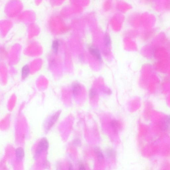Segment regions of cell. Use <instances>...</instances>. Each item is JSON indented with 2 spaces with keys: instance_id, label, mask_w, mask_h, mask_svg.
Listing matches in <instances>:
<instances>
[{
  "instance_id": "cell-1",
  "label": "cell",
  "mask_w": 170,
  "mask_h": 170,
  "mask_svg": "<svg viewBox=\"0 0 170 170\" xmlns=\"http://www.w3.org/2000/svg\"><path fill=\"white\" fill-rule=\"evenodd\" d=\"M49 145L47 139L45 138H43L38 143L36 150V155L37 156H39L43 151L47 150L48 148Z\"/></svg>"
},
{
  "instance_id": "cell-2",
  "label": "cell",
  "mask_w": 170,
  "mask_h": 170,
  "mask_svg": "<svg viewBox=\"0 0 170 170\" xmlns=\"http://www.w3.org/2000/svg\"><path fill=\"white\" fill-rule=\"evenodd\" d=\"M61 113V111H58L49 118L46 122V130H49L54 125L59 117Z\"/></svg>"
},
{
  "instance_id": "cell-3",
  "label": "cell",
  "mask_w": 170,
  "mask_h": 170,
  "mask_svg": "<svg viewBox=\"0 0 170 170\" xmlns=\"http://www.w3.org/2000/svg\"><path fill=\"white\" fill-rule=\"evenodd\" d=\"M89 50L91 55L94 56L97 60L99 61L101 60L102 58L100 52L97 47L93 46H90L89 48Z\"/></svg>"
},
{
  "instance_id": "cell-4",
  "label": "cell",
  "mask_w": 170,
  "mask_h": 170,
  "mask_svg": "<svg viewBox=\"0 0 170 170\" xmlns=\"http://www.w3.org/2000/svg\"><path fill=\"white\" fill-rule=\"evenodd\" d=\"M15 155L17 160L19 161L22 160L25 155L24 149L21 147L18 148L15 151Z\"/></svg>"
},
{
  "instance_id": "cell-5",
  "label": "cell",
  "mask_w": 170,
  "mask_h": 170,
  "mask_svg": "<svg viewBox=\"0 0 170 170\" xmlns=\"http://www.w3.org/2000/svg\"><path fill=\"white\" fill-rule=\"evenodd\" d=\"M81 87L79 84L76 83L73 85L72 87V92L74 95H78L81 92Z\"/></svg>"
},
{
  "instance_id": "cell-6",
  "label": "cell",
  "mask_w": 170,
  "mask_h": 170,
  "mask_svg": "<svg viewBox=\"0 0 170 170\" xmlns=\"http://www.w3.org/2000/svg\"><path fill=\"white\" fill-rule=\"evenodd\" d=\"M111 126L113 128L114 132L115 133H117L118 130L120 128V123L117 121L114 120L112 121L111 122Z\"/></svg>"
},
{
  "instance_id": "cell-7",
  "label": "cell",
  "mask_w": 170,
  "mask_h": 170,
  "mask_svg": "<svg viewBox=\"0 0 170 170\" xmlns=\"http://www.w3.org/2000/svg\"><path fill=\"white\" fill-rule=\"evenodd\" d=\"M94 151L98 160L100 161H103L104 159V156L100 149L98 147H96L94 149Z\"/></svg>"
},
{
  "instance_id": "cell-8",
  "label": "cell",
  "mask_w": 170,
  "mask_h": 170,
  "mask_svg": "<svg viewBox=\"0 0 170 170\" xmlns=\"http://www.w3.org/2000/svg\"><path fill=\"white\" fill-rule=\"evenodd\" d=\"M29 72V67L27 65L23 66L22 70V76L23 79L25 78L28 76Z\"/></svg>"
},
{
  "instance_id": "cell-9",
  "label": "cell",
  "mask_w": 170,
  "mask_h": 170,
  "mask_svg": "<svg viewBox=\"0 0 170 170\" xmlns=\"http://www.w3.org/2000/svg\"><path fill=\"white\" fill-rule=\"evenodd\" d=\"M111 39L109 36L107 34L104 37V42L105 45L106 47L109 46L111 44Z\"/></svg>"
},
{
  "instance_id": "cell-10",
  "label": "cell",
  "mask_w": 170,
  "mask_h": 170,
  "mask_svg": "<svg viewBox=\"0 0 170 170\" xmlns=\"http://www.w3.org/2000/svg\"><path fill=\"white\" fill-rule=\"evenodd\" d=\"M106 152L107 155L109 157H113L115 156V151L112 149L110 148L108 149L107 150Z\"/></svg>"
},
{
  "instance_id": "cell-11",
  "label": "cell",
  "mask_w": 170,
  "mask_h": 170,
  "mask_svg": "<svg viewBox=\"0 0 170 170\" xmlns=\"http://www.w3.org/2000/svg\"><path fill=\"white\" fill-rule=\"evenodd\" d=\"M52 47L53 50L54 52H57L59 47V42L58 41H54L53 42Z\"/></svg>"
},
{
  "instance_id": "cell-12",
  "label": "cell",
  "mask_w": 170,
  "mask_h": 170,
  "mask_svg": "<svg viewBox=\"0 0 170 170\" xmlns=\"http://www.w3.org/2000/svg\"><path fill=\"white\" fill-rule=\"evenodd\" d=\"M89 97L90 99L94 98L96 95V91L94 89L92 88L90 90L89 92Z\"/></svg>"
},
{
  "instance_id": "cell-13",
  "label": "cell",
  "mask_w": 170,
  "mask_h": 170,
  "mask_svg": "<svg viewBox=\"0 0 170 170\" xmlns=\"http://www.w3.org/2000/svg\"><path fill=\"white\" fill-rule=\"evenodd\" d=\"M73 144L76 146H81V141L78 139H76V140H75L74 141Z\"/></svg>"
},
{
  "instance_id": "cell-14",
  "label": "cell",
  "mask_w": 170,
  "mask_h": 170,
  "mask_svg": "<svg viewBox=\"0 0 170 170\" xmlns=\"http://www.w3.org/2000/svg\"><path fill=\"white\" fill-rule=\"evenodd\" d=\"M79 169L80 170H85V167L82 164H80V165L79 167Z\"/></svg>"
},
{
  "instance_id": "cell-15",
  "label": "cell",
  "mask_w": 170,
  "mask_h": 170,
  "mask_svg": "<svg viewBox=\"0 0 170 170\" xmlns=\"http://www.w3.org/2000/svg\"><path fill=\"white\" fill-rule=\"evenodd\" d=\"M69 169H73V168H72V166H71V165H70V166H69Z\"/></svg>"
}]
</instances>
